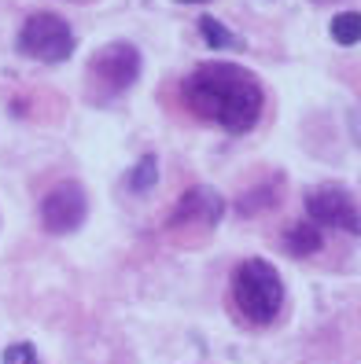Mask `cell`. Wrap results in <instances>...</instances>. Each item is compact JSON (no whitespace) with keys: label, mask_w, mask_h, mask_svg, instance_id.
Instances as JSON below:
<instances>
[{"label":"cell","mask_w":361,"mask_h":364,"mask_svg":"<svg viewBox=\"0 0 361 364\" xmlns=\"http://www.w3.org/2000/svg\"><path fill=\"white\" fill-rule=\"evenodd\" d=\"M184 103L225 133H251L266 111V89L240 63H203L184 81Z\"/></svg>","instance_id":"cell-1"},{"label":"cell","mask_w":361,"mask_h":364,"mask_svg":"<svg viewBox=\"0 0 361 364\" xmlns=\"http://www.w3.org/2000/svg\"><path fill=\"white\" fill-rule=\"evenodd\" d=\"M229 298L240 320L251 328H269L284 309V280L266 258H244L232 269Z\"/></svg>","instance_id":"cell-2"},{"label":"cell","mask_w":361,"mask_h":364,"mask_svg":"<svg viewBox=\"0 0 361 364\" xmlns=\"http://www.w3.org/2000/svg\"><path fill=\"white\" fill-rule=\"evenodd\" d=\"M140 48L133 41H111L103 45L93 59L89 70H85V92H89V103H115L118 96H125L140 77Z\"/></svg>","instance_id":"cell-3"},{"label":"cell","mask_w":361,"mask_h":364,"mask_svg":"<svg viewBox=\"0 0 361 364\" xmlns=\"http://www.w3.org/2000/svg\"><path fill=\"white\" fill-rule=\"evenodd\" d=\"M78 48V37L74 30L67 26V18H59L52 11H37L30 15L23 30H19V52H23L26 59H37V63H48V67H56V63H67Z\"/></svg>","instance_id":"cell-4"},{"label":"cell","mask_w":361,"mask_h":364,"mask_svg":"<svg viewBox=\"0 0 361 364\" xmlns=\"http://www.w3.org/2000/svg\"><path fill=\"white\" fill-rule=\"evenodd\" d=\"M306 218L317 228H332L343 235H361V206L347 188L317 184L306 191Z\"/></svg>","instance_id":"cell-5"},{"label":"cell","mask_w":361,"mask_h":364,"mask_svg":"<svg viewBox=\"0 0 361 364\" xmlns=\"http://www.w3.org/2000/svg\"><path fill=\"white\" fill-rule=\"evenodd\" d=\"M221 218H225V199L214 188L196 184L174 203V210L166 218V232H210L218 228Z\"/></svg>","instance_id":"cell-6"},{"label":"cell","mask_w":361,"mask_h":364,"mask_svg":"<svg viewBox=\"0 0 361 364\" xmlns=\"http://www.w3.org/2000/svg\"><path fill=\"white\" fill-rule=\"evenodd\" d=\"M89 213V196L78 181H59L45 199H41V225L52 235H67L85 225Z\"/></svg>","instance_id":"cell-7"},{"label":"cell","mask_w":361,"mask_h":364,"mask_svg":"<svg viewBox=\"0 0 361 364\" xmlns=\"http://www.w3.org/2000/svg\"><path fill=\"white\" fill-rule=\"evenodd\" d=\"M281 243H284V250L291 254V258H313V254L325 247V235H321V228H317L313 221H295L284 232Z\"/></svg>","instance_id":"cell-8"},{"label":"cell","mask_w":361,"mask_h":364,"mask_svg":"<svg viewBox=\"0 0 361 364\" xmlns=\"http://www.w3.org/2000/svg\"><path fill=\"white\" fill-rule=\"evenodd\" d=\"M199 33L210 48H244V41L232 33L225 23H218L214 15H199Z\"/></svg>","instance_id":"cell-9"},{"label":"cell","mask_w":361,"mask_h":364,"mask_svg":"<svg viewBox=\"0 0 361 364\" xmlns=\"http://www.w3.org/2000/svg\"><path fill=\"white\" fill-rule=\"evenodd\" d=\"M332 41L335 45H357L361 41V11H339L332 18Z\"/></svg>","instance_id":"cell-10"},{"label":"cell","mask_w":361,"mask_h":364,"mask_svg":"<svg viewBox=\"0 0 361 364\" xmlns=\"http://www.w3.org/2000/svg\"><path fill=\"white\" fill-rule=\"evenodd\" d=\"M159 181V159L155 155H144L137 166H133V173H130V191L133 196H144V191H152Z\"/></svg>","instance_id":"cell-11"},{"label":"cell","mask_w":361,"mask_h":364,"mask_svg":"<svg viewBox=\"0 0 361 364\" xmlns=\"http://www.w3.org/2000/svg\"><path fill=\"white\" fill-rule=\"evenodd\" d=\"M277 196H281V184H262V188H254V191H247V196L240 199V213H262V210H273V203H277Z\"/></svg>","instance_id":"cell-12"},{"label":"cell","mask_w":361,"mask_h":364,"mask_svg":"<svg viewBox=\"0 0 361 364\" xmlns=\"http://www.w3.org/2000/svg\"><path fill=\"white\" fill-rule=\"evenodd\" d=\"M4 364H37V350L30 342H15V346L4 350Z\"/></svg>","instance_id":"cell-13"},{"label":"cell","mask_w":361,"mask_h":364,"mask_svg":"<svg viewBox=\"0 0 361 364\" xmlns=\"http://www.w3.org/2000/svg\"><path fill=\"white\" fill-rule=\"evenodd\" d=\"M181 4H203V0H181Z\"/></svg>","instance_id":"cell-14"},{"label":"cell","mask_w":361,"mask_h":364,"mask_svg":"<svg viewBox=\"0 0 361 364\" xmlns=\"http://www.w3.org/2000/svg\"><path fill=\"white\" fill-rule=\"evenodd\" d=\"M313 4H335V0H313Z\"/></svg>","instance_id":"cell-15"}]
</instances>
